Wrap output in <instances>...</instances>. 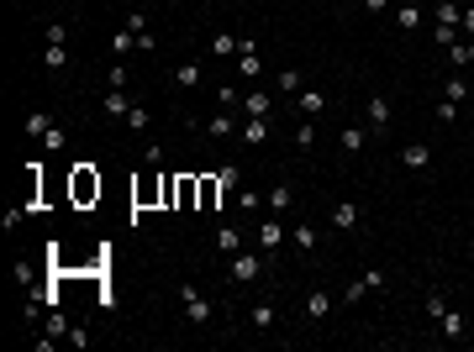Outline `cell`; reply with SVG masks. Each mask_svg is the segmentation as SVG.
I'll use <instances>...</instances> for the list:
<instances>
[{
    "label": "cell",
    "instance_id": "12",
    "mask_svg": "<svg viewBox=\"0 0 474 352\" xmlns=\"http://www.w3.org/2000/svg\"><path fill=\"white\" fill-rule=\"evenodd\" d=\"M401 163L406 168H427V163H432V147H427V142H406V147H401Z\"/></svg>",
    "mask_w": 474,
    "mask_h": 352
},
{
    "label": "cell",
    "instance_id": "10",
    "mask_svg": "<svg viewBox=\"0 0 474 352\" xmlns=\"http://www.w3.org/2000/svg\"><path fill=\"white\" fill-rule=\"evenodd\" d=\"M222 195H227L222 179H216V174H201V211H216V205H222Z\"/></svg>",
    "mask_w": 474,
    "mask_h": 352
},
{
    "label": "cell",
    "instance_id": "31",
    "mask_svg": "<svg viewBox=\"0 0 474 352\" xmlns=\"http://www.w3.org/2000/svg\"><path fill=\"white\" fill-rule=\"evenodd\" d=\"M148 121H153V116H148V106H132L127 111V127L132 131H148Z\"/></svg>",
    "mask_w": 474,
    "mask_h": 352
},
{
    "label": "cell",
    "instance_id": "30",
    "mask_svg": "<svg viewBox=\"0 0 474 352\" xmlns=\"http://www.w3.org/2000/svg\"><path fill=\"white\" fill-rule=\"evenodd\" d=\"M47 127H53V121H47V116H43V111H32V116H26V131H32V137H37V142H43V137H47Z\"/></svg>",
    "mask_w": 474,
    "mask_h": 352
},
{
    "label": "cell",
    "instance_id": "40",
    "mask_svg": "<svg viewBox=\"0 0 474 352\" xmlns=\"http://www.w3.org/2000/svg\"><path fill=\"white\" fill-rule=\"evenodd\" d=\"M469 63H474V42H469Z\"/></svg>",
    "mask_w": 474,
    "mask_h": 352
},
{
    "label": "cell",
    "instance_id": "15",
    "mask_svg": "<svg viewBox=\"0 0 474 352\" xmlns=\"http://www.w3.org/2000/svg\"><path fill=\"white\" fill-rule=\"evenodd\" d=\"M306 316H311V321H327V316H332V294H327V289H311V294H306Z\"/></svg>",
    "mask_w": 474,
    "mask_h": 352
},
{
    "label": "cell",
    "instance_id": "29",
    "mask_svg": "<svg viewBox=\"0 0 474 352\" xmlns=\"http://www.w3.org/2000/svg\"><path fill=\"white\" fill-rule=\"evenodd\" d=\"M464 95H469V84H464L459 74H453V79H443V100H464Z\"/></svg>",
    "mask_w": 474,
    "mask_h": 352
},
{
    "label": "cell",
    "instance_id": "19",
    "mask_svg": "<svg viewBox=\"0 0 474 352\" xmlns=\"http://www.w3.org/2000/svg\"><path fill=\"white\" fill-rule=\"evenodd\" d=\"M327 111V95L321 90H300V116H321Z\"/></svg>",
    "mask_w": 474,
    "mask_h": 352
},
{
    "label": "cell",
    "instance_id": "1",
    "mask_svg": "<svg viewBox=\"0 0 474 352\" xmlns=\"http://www.w3.org/2000/svg\"><path fill=\"white\" fill-rule=\"evenodd\" d=\"M179 305H185V316H190V326H211V316H216V305L206 300L195 284H179Z\"/></svg>",
    "mask_w": 474,
    "mask_h": 352
},
{
    "label": "cell",
    "instance_id": "34",
    "mask_svg": "<svg viewBox=\"0 0 474 352\" xmlns=\"http://www.w3.org/2000/svg\"><path fill=\"white\" fill-rule=\"evenodd\" d=\"M216 179H222V189H237V179H243V168H237V163H222V168H216Z\"/></svg>",
    "mask_w": 474,
    "mask_h": 352
},
{
    "label": "cell",
    "instance_id": "32",
    "mask_svg": "<svg viewBox=\"0 0 474 352\" xmlns=\"http://www.w3.org/2000/svg\"><path fill=\"white\" fill-rule=\"evenodd\" d=\"M274 321H280V316H274V305H253V326H259V331H269Z\"/></svg>",
    "mask_w": 474,
    "mask_h": 352
},
{
    "label": "cell",
    "instance_id": "9",
    "mask_svg": "<svg viewBox=\"0 0 474 352\" xmlns=\"http://www.w3.org/2000/svg\"><path fill=\"white\" fill-rule=\"evenodd\" d=\"M237 137L248 142V147H263V142H269V116H248V121H243V131H237Z\"/></svg>",
    "mask_w": 474,
    "mask_h": 352
},
{
    "label": "cell",
    "instance_id": "41",
    "mask_svg": "<svg viewBox=\"0 0 474 352\" xmlns=\"http://www.w3.org/2000/svg\"><path fill=\"white\" fill-rule=\"evenodd\" d=\"M237 6H243V0H237Z\"/></svg>",
    "mask_w": 474,
    "mask_h": 352
},
{
    "label": "cell",
    "instance_id": "6",
    "mask_svg": "<svg viewBox=\"0 0 474 352\" xmlns=\"http://www.w3.org/2000/svg\"><path fill=\"white\" fill-rule=\"evenodd\" d=\"M364 116H369V131H390V100H385V95H369Z\"/></svg>",
    "mask_w": 474,
    "mask_h": 352
},
{
    "label": "cell",
    "instance_id": "22",
    "mask_svg": "<svg viewBox=\"0 0 474 352\" xmlns=\"http://www.w3.org/2000/svg\"><path fill=\"white\" fill-rule=\"evenodd\" d=\"M127 111H132V95L127 90H111L106 95V116H127Z\"/></svg>",
    "mask_w": 474,
    "mask_h": 352
},
{
    "label": "cell",
    "instance_id": "26",
    "mask_svg": "<svg viewBox=\"0 0 474 352\" xmlns=\"http://www.w3.org/2000/svg\"><path fill=\"white\" fill-rule=\"evenodd\" d=\"M132 47H137V32H127V26H121V32L111 37V53H116V58H127Z\"/></svg>",
    "mask_w": 474,
    "mask_h": 352
},
{
    "label": "cell",
    "instance_id": "18",
    "mask_svg": "<svg viewBox=\"0 0 474 352\" xmlns=\"http://www.w3.org/2000/svg\"><path fill=\"white\" fill-rule=\"evenodd\" d=\"M237 42H243V37H232V32H216L211 42H206V53H211V58H227V53H237Z\"/></svg>",
    "mask_w": 474,
    "mask_h": 352
},
{
    "label": "cell",
    "instance_id": "16",
    "mask_svg": "<svg viewBox=\"0 0 474 352\" xmlns=\"http://www.w3.org/2000/svg\"><path fill=\"white\" fill-rule=\"evenodd\" d=\"M332 226H337V232H353V226H358V205H353V200L332 205Z\"/></svg>",
    "mask_w": 474,
    "mask_h": 352
},
{
    "label": "cell",
    "instance_id": "39",
    "mask_svg": "<svg viewBox=\"0 0 474 352\" xmlns=\"http://www.w3.org/2000/svg\"><path fill=\"white\" fill-rule=\"evenodd\" d=\"M358 6H364V11H374V16H379V11H390V0H358Z\"/></svg>",
    "mask_w": 474,
    "mask_h": 352
},
{
    "label": "cell",
    "instance_id": "36",
    "mask_svg": "<svg viewBox=\"0 0 474 352\" xmlns=\"http://www.w3.org/2000/svg\"><path fill=\"white\" fill-rule=\"evenodd\" d=\"M47 337H69V321H63L59 310H53V316H47Z\"/></svg>",
    "mask_w": 474,
    "mask_h": 352
},
{
    "label": "cell",
    "instance_id": "14",
    "mask_svg": "<svg viewBox=\"0 0 474 352\" xmlns=\"http://www.w3.org/2000/svg\"><path fill=\"white\" fill-rule=\"evenodd\" d=\"M337 142H343V153H364V147H369V127H343Z\"/></svg>",
    "mask_w": 474,
    "mask_h": 352
},
{
    "label": "cell",
    "instance_id": "21",
    "mask_svg": "<svg viewBox=\"0 0 474 352\" xmlns=\"http://www.w3.org/2000/svg\"><path fill=\"white\" fill-rule=\"evenodd\" d=\"M174 84H179V90H195V84H201V63H179V69H174Z\"/></svg>",
    "mask_w": 474,
    "mask_h": 352
},
{
    "label": "cell",
    "instance_id": "25",
    "mask_svg": "<svg viewBox=\"0 0 474 352\" xmlns=\"http://www.w3.org/2000/svg\"><path fill=\"white\" fill-rule=\"evenodd\" d=\"M43 63H47V69H53V74H59V69H63V63H69V47H63V42H47V53H43Z\"/></svg>",
    "mask_w": 474,
    "mask_h": 352
},
{
    "label": "cell",
    "instance_id": "24",
    "mask_svg": "<svg viewBox=\"0 0 474 352\" xmlns=\"http://www.w3.org/2000/svg\"><path fill=\"white\" fill-rule=\"evenodd\" d=\"M438 326H443V337H448V342H459L464 331H469V326H464V316H459V310H448V316H443Z\"/></svg>",
    "mask_w": 474,
    "mask_h": 352
},
{
    "label": "cell",
    "instance_id": "33",
    "mask_svg": "<svg viewBox=\"0 0 474 352\" xmlns=\"http://www.w3.org/2000/svg\"><path fill=\"white\" fill-rule=\"evenodd\" d=\"M427 316H432V321H443V316H448V300H443V294H438V289L427 294Z\"/></svg>",
    "mask_w": 474,
    "mask_h": 352
},
{
    "label": "cell",
    "instance_id": "20",
    "mask_svg": "<svg viewBox=\"0 0 474 352\" xmlns=\"http://www.w3.org/2000/svg\"><path fill=\"white\" fill-rule=\"evenodd\" d=\"M290 237H296V247H300V253H316V242H321V237H316V226H311V221H300Z\"/></svg>",
    "mask_w": 474,
    "mask_h": 352
},
{
    "label": "cell",
    "instance_id": "28",
    "mask_svg": "<svg viewBox=\"0 0 474 352\" xmlns=\"http://www.w3.org/2000/svg\"><path fill=\"white\" fill-rule=\"evenodd\" d=\"M459 6H453V0H438V26H459Z\"/></svg>",
    "mask_w": 474,
    "mask_h": 352
},
{
    "label": "cell",
    "instance_id": "11",
    "mask_svg": "<svg viewBox=\"0 0 474 352\" xmlns=\"http://www.w3.org/2000/svg\"><path fill=\"white\" fill-rule=\"evenodd\" d=\"M237 106H243V116H269V111H274V100H269L263 90H248L243 100H237Z\"/></svg>",
    "mask_w": 474,
    "mask_h": 352
},
{
    "label": "cell",
    "instance_id": "2",
    "mask_svg": "<svg viewBox=\"0 0 474 352\" xmlns=\"http://www.w3.org/2000/svg\"><path fill=\"white\" fill-rule=\"evenodd\" d=\"M74 200H79V205L100 200V174H95L90 163H79V168H74Z\"/></svg>",
    "mask_w": 474,
    "mask_h": 352
},
{
    "label": "cell",
    "instance_id": "8",
    "mask_svg": "<svg viewBox=\"0 0 474 352\" xmlns=\"http://www.w3.org/2000/svg\"><path fill=\"white\" fill-rule=\"evenodd\" d=\"M422 0H401V6H395V26H401V32H416V26H422Z\"/></svg>",
    "mask_w": 474,
    "mask_h": 352
},
{
    "label": "cell",
    "instance_id": "35",
    "mask_svg": "<svg viewBox=\"0 0 474 352\" xmlns=\"http://www.w3.org/2000/svg\"><path fill=\"white\" fill-rule=\"evenodd\" d=\"M311 142H316V127H306V121H300V127H296V147H300V153H306Z\"/></svg>",
    "mask_w": 474,
    "mask_h": 352
},
{
    "label": "cell",
    "instance_id": "27",
    "mask_svg": "<svg viewBox=\"0 0 474 352\" xmlns=\"http://www.w3.org/2000/svg\"><path fill=\"white\" fill-rule=\"evenodd\" d=\"M216 247H222V253H237V247H243V232H237V226H222V232H216Z\"/></svg>",
    "mask_w": 474,
    "mask_h": 352
},
{
    "label": "cell",
    "instance_id": "13",
    "mask_svg": "<svg viewBox=\"0 0 474 352\" xmlns=\"http://www.w3.org/2000/svg\"><path fill=\"white\" fill-rule=\"evenodd\" d=\"M206 131H211V137H232V131H243V121H237L232 111H216V116L206 121Z\"/></svg>",
    "mask_w": 474,
    "mask_h": 352
},
{
    "label": "cell",
    "instance_id": "23",
    "mask_svg": "<svg viewBox=\"0 0 474 352\" xmlns=\"http://www.w3.org/2000/svg\"><path fill=\"white\" fill-rule=\"evenodd\" d=\"M274 90H280V95H300V74L296 69H280V74H274Z\"/></svg>",
    "mask_w": 474,
    "mask_h": 352
},
{
    "label": "cell",
    "instance_id": "7",
    "mask_svg": "<svg viewBox=\"0 0 474 352\" xmlns=\"http://www.w3.org/2000/svg\"><path fill=\"white\" fill-rule=\"evenodd\" d=\"M201 200V174H179V184H174V205L179 211H190Z\"/></svg>",
    "mask_w": 474,
    "mask_h": 352
},
{
    "label": "cell",
    "instance_id": "38",
    "mask_svg": "<svg viewBox=\"0 0 474 352\" xmlns=\"http://www.w3.org/2000/svg\"><path fill=\"white\" fill-rule=\"evenodd\" d=\"M459 26H464V32H469V37H474V6H464V16H459Z\"/></svg>",
    "mask_w": 474,
    "mask_h": 352
},
{
    "label": "cell",
    "instance_id": "3",
    "mask_svg": "<svg viewBox=\"0 0 474 352\" xmlns=\"http://www.w3.org/2000/svg\"><path fill=\"white\" fill-rule=\"evenodd\" d=\"M259 273H263V258H259V253H232V279L237 284H253Z\"/></svg>",
    "mask_w": 474,
    "mask_h": 352
},
{
    "label": "cell",
    "instance_id": "5",
    "mask_svg": "<svg viewBox=\"0 0 474 352\" xmlns=\"http://www.w3.org/2000/svg\"><path fill=\"white\" fill-rule=\"evenodd\" d=\"M237 74H243V79H259V74H263L259 42H237Z\"/></svg>",
    "mask_w": 474,
    "mask_h": 352
},
{
    "label": "cell",
    "instance_id": "37",
    "mask_svg": "<svg viewBox=\"0 0 474 352\" xmlns=\"http://www.w3.org/2000/svg\"><path fill=\"white\" fill-rule=\"evenodd\" d=\"M364 294H369V279H358V284H348V294H343V300L353 305V300H364Z\"/></svg>",
    "mask_w": 474,
    "mask_h": 352
},
{
    "label": "cell",
    "instance_id": "4",
    "mask_svg": "<svg viewBox=\"0 0 474 352\" xmlns=\"http://www.w3.org/2000/svg\"><path fill=\"white\" fill-rule=\"evenodd\" d=\"M280 247H284V221H280V216H269V221L259 226V253L269 258V253H280Z\"/></svg>",
    "mask_w": 474,
    "mask_h": 352
},
{
    "label": "cell",
    "instance_id": "17",
    "mask_svg": "<svg viewBox=\"0 0 474 352\" xmlns=\"http://www.w3.org/2000/svg\"><path fill=\"white\" fill-rule=\"evenodd\" d=\"M290 205H296V189H290V184H274V189H269V211H274V216H284Z\"/></svg>",
    "mask_w": 474,
    "mask_h": 352
}]
</instances>
